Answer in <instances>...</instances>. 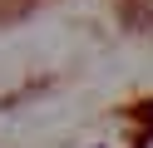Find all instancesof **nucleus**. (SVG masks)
Here are the masks:
<instances>
[]
</instances>
